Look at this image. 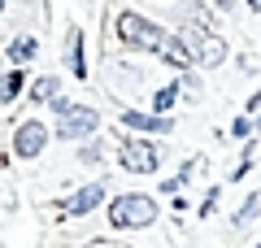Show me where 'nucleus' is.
I'll return each instance as SVG.
<instances>
[{
	"label": "nucleus",
	"mask_w": 261,
	"mask_h": 248,
	"mask_svg": "<svg viewBox=\"0 0 261 248\" xmlns=\"http://www.w3.org/2000/svg\"><path fill=\"white\" fill-rule=\"evenodd\" d=\"M109 227L118 231H140V227H152L157 222V201L152 196H140V192H122L109 201Z\"/></svg>",
	"instance_id": "obj_1"
},
{
	"label": "nucleus",
	"mask_w": 261,
	"mask_h": 248,
	"mask_svg": "<svg viewBox=\"0 0 261 248\" xmlns=\"http://www.w3.org/2000/svg\"><path fill=\"white\" fill-rule=\"evenodd\" d=\"M118 39H122L126 48H144V53H157V57H161V48H166L170 31H161L157 22L144 18V13L126 9V13H118Z\"/></svg>",
	"instance_id": "obj_2"
},
{
	"label": "nucleus",
	"mask_w": 261,
	"mask_h": 248,
	"mask_svg": "<svg viewBox=\"0 0 261 248\" xmlns=\"http://www.w3.org/2000/svg\"><path fill=\"white\" fill-rule=\"evenodd\" d=\"M53 113H57V135L61 139H87L100 127V113H96L92 105H70L65 96L53 101Z\"/></svg>",
	"instance_id": "obj_3"
},
{
	"label": "nucleus",
	"mask_w": 261,
	"mask_h": 248,
	"mask_svg": "<svg viewBox=\"0 0 261 248\" xmlns=\"http://www.w3.org/2000/svg\"><path fill=\"white\" fill-rule=\"evenodd\" d=\"M178 39L187 44V53H192L196 65H209V70H214V65L226 61V39L218 35V31H209V27H183Z\"/></svg>",
	"instance_id": "obj_4"
},
{
	"label": "nucleus",
	"mask_w": 261,
	"mask_h": 248,
	"mask_svg": "<svg viewBox=\"0 0 261 248\" xmlns=\"http://www.w3.org/2000/svg\"><path fill=\"white\" fill-rule=\"evenodd\" d=\"M118 161L126 165L130 175H152L161 165V148L152 144V139L135 135V139H126V144H118Z\"/></svg>",
	"instance_id": "obj_5"
},
{
	"label": "nucleus",
	"mask_w": 261,
	"mask_h": 248,
	"mask_svg": "<svg viewBox=\"0 0 261 248\" xmlns=\"http://www.w3.org/2000/svg\"><path fill=\"white\" fill-rule=\"evenodd\" d=\"M48 144V127L44 122H22L18 135H13V157H22V161H31V157H39Z\"/></svg>",
	"instance_id": "obj_6"
},
{
	"label": "nucleus",
	"mask_w": 261,
	"mask_h": 248,
	"mask_svg": "<svg viewBox=\"0 0 261 248\" xmlns=\"http://www.w3.org/2000/svg\"><path fill=\"white\" fill-rule=\"evenodd\" d=\"M100 205H105V179H96V183L79 187V192L65 201V213H70V218H87V213H96Z\"/></svg>",
	"instance_id": "obj_7"
},
{
	"label": "nucleus",
	"mask_w": 261,
	"mask_h": 248,
	"mask_svg": "<svg viewBox=\"0 0 261 248\" xmlns=\"http://www.w3.org/2000/svg\"><path fill=\"white\" fill-rule=\"evenodd\" d=\"M122 127L140 131V135H166L170 118H161V113H140V109H122Z\"/></svg>",
	"instance_id": "obj_8"
},
{
	"label": "nucleus",
	"mask_w": 261,
	"mask_h": 248,
	"mask_svg": "<svg viewBox=\"0 0 261 248\" xmlns=\"http://www.w3.org/2000/svg\"><path fill=\"white\" fill-rule=\"evenodd\" d=\"M57 96H61V79H57V74H44V79L31 83V101L35 105H53Z\"/></svg>",
	"instance_id": "obj_9"
},
{
	"label": "nucleus",
	"mask_w": 261,
	"mask_h": 248,
	"mask_svg": "<svg viewBox=\"0 0 261 248\" xmlns=\"http://www.w3.org/2000/svg\"><path fill=\"white\" fill-rule=\"evenodd\" d=\"M261 218V192H248V196H244V205H240V209H235V227H252V222H257Z\"/></svg>",
	"instance_id": "obj_10"
},
{
	"label": "nucleus",
	"mask_w": 261,
	"mask_h": 248,
	"mask_svg": "<svg viewBox=\"0 0 261 248\" xmlns=\"http://www.w3.org/2000/svg\"><path fill=\"white\" fill-rule=\"evenodd\" d=\"M70 70H74V79H87V65H83V35H79V31H70Z\"/></svg>",
	"instance_id": "obj_11"
},
{
	"label": "nucleus",
	"mask_w": 261,
	"mask_h": 248,
	"mask_svg": "<svg viewBox=\"0 0 261 248\" xmlns=\"http://www.w3.org/2000/svg\"><path fill=\"white\" fill-rule=\"evenodd\" d=\"M174 101H178V83H170V87H161V92L152 96V109H157L161 118H166V113H170V105H174Z\"/></svg>",
	"instance_id": "obj_12"
},
{
	"label": "nucleus",
	"mask_w": 261,
	"mask_h": 248,
	"mask_svg": "<svg viewBox=\"0 0 261 248\" xmlns=\"http://www.w3.org/2000/svg\"><path fill=\"white\" fill-rule=\"evenodd\" d=\"M22 87H27V74H22V70H13L9 79H5V96H0V101H13V96H18Z\"/></svg>",
	"instance_id": "obj_13"
},
{
	"label": "nucleus",
	"mask_w": 261,
	"mask_h": 248,
	"mask_svg": "<svg viewBox=\"0 0 261 248\" xmlns=\"http://www.w3.org/2000/svg\"><path fill=\"white\" fill-rule=\"evenodd\" d=\"M31 53H35V39H31V35H22L18 44H9V57H13V61H27Z\"/></svg>",
	"instance_id": "obj_14"
},
{
	"label": "nucleus",
	"mask_w": 261,
	"mask_h": 248,
	"mask_svg": "<svg viewBox=\"0 0 261 248\" xmlns=\"http://www.w3.org/2000/svg\"><path fill=\"white\" fill-rule=\"evenodd\" d=\"M231 135H235V139H244V144H248V135H252V118H248V113H240V118L231 122Z\"/></svg>",
	"instance_id": "obj_15"
},
{
	"label": "nucleus",
	"mask_w": 261,
	"mask_h": 248,
	"mask_svg": "<svg viewBox=\"0 0 261 248\" xmlns=\"http://www.w3.org/2000/svg\"><path fill=\"white\" fill-rule=\"evenodd\" d=\"M79 157H83L87 165H96V161H105V148L100 144H83V148H79Z\"/></svg>",
	"instance_id": "obj_16"
},
{
	"label": "nucleus",
	"mask_w": 261,
	"mask_h": 248,
	"mask_svg": "<svg viewBox=\"0 0 261 248\" xmlns=\"http://www.w3.org/2000/svg\"><path fill=\"white\" fill-rule=\"evenodd\" d=\"M87 248H126V244H118V239H92Z\"/></svg>",
	"instance_id": "obj_17"
},
{
	"label": "nucleus",
	"mask_w": 261,
	"mask_h": 248,
	"mask_svg": "<svg viewBox=\"0 0 261 248\" xmlns=\"http://www.w3.org/2000/svg\"><path fill=\"white\" fill-rule=\"evenodd\" d=\"M0 9H5V0H0Z\"/></svg>",
	"instance_id": "obj_18"
},
{
	"label": "nucleus",
	"mask_w": 261,
	"mask_h": 248,
	"mask_svg": "<svg viewBox=\"0 0 261 248\" xmlns=\"http://www.w3.org/2000/svg\"><path fill=\"white\" fill-rule=\"evenodd\" d=\"M257 248H261V244H257Z\"/></svg>",
	"instance_id": "obj_19"
}]
</instances>
